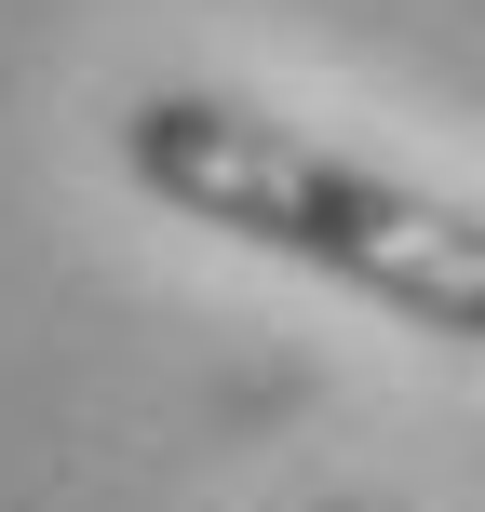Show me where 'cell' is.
Wrapping results in <instances>:
<instances>
[{
  "mask_svg": "<svg viewBox=\"0 0 485 512\" xmlns=\"http://www.w3.org/2000/svg\"><path fill=\"white\" fill-rule=\"evenodd\" d=\"M122 162L149 203L203 216V230H230L256 256H297V270L405 310L418 337L485 351V216L472 203H445L418 176H378V162H337L297 122H256V108L189 95V81L122 108Z\"/></svg>",
  "mask_w": 485,
  "mask_h": 512,
  "instance_id": "1",
  "label": "cell"
}]
</instances>
